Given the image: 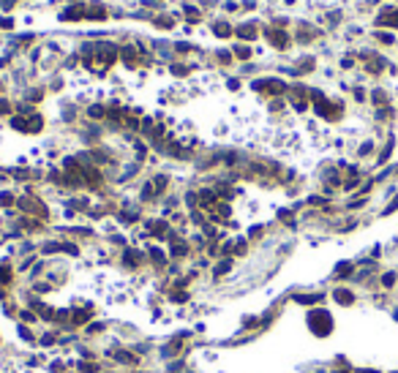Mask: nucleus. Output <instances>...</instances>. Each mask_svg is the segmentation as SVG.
I'll return each instance as SVG.
<instances>
[{
    "label": "nucleus",
    "mask_w": 398,
    "mask_h": 373,
    "mask_svg": "<svg viewBox=\"0 0 398 373\" xmlns=\"http://www.w3.org/2000/svg\"><path fill=\"white\" fill-rule=\"evenodd\" d=\"M336 300L344 302V305H349V302H352V294H349V291H336Z\"/></svg>",
    "instance_id": "nucleus-2"
},
{
    "label": "nucleus",
    "mask_w": 398,
    "mask_h": 373,
    "mask_svg": "<svg viewBox=\"0 0 398 373\" xmlns=\"http://www.w3.org/2000/svg\"><path fill=\"white\" fill-rule=\"evenodd\" d=\"M88 319H90V311H85V313H82V311H77V313H74V322H77V324L88 322Z\"/></svg>",
    "instance_id": "nucleus-3"
},
{
    "label": "nucleus",
    "mask_w": 398,
    "mask_h": 373,
    "mask_svg": "<svg viewBox=\"0 0 398 373\" xmlns=\"http://www.w3.org/2000/svg\"><path fill=\"white\" fill-rule=\"evenodd\" d=\"M308 327L314 330V335H327V332L333 330V319L327 311H322V308H316V311L308 313Z\"/></svg>",
    "instance_id": "nucleus-1"
}]
</instances>
